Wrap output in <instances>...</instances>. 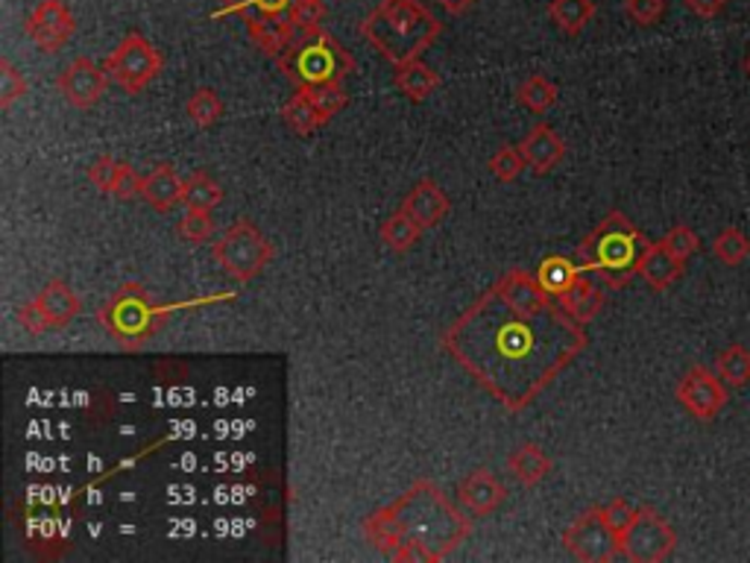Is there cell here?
<instances>
[{
	"label": "cell",
	"instance_id": "obj_38",
	"mask_svg": "<svg viewBox=\"0 0 750 563\" xmlns=\"http://www.w3.org/2000/svg\"><path fill=\"white\" fill-rule=\"evenodd\" d=\"M323 15V0H294V7L287 12V19H291V24L296 27V33H313V29H320Z\"/></svg>",
	"mask_w": 750,
	"mask_h": 563
},
{
	"label": "cell",
	"instance_id": "obj_4",
	"mask_svg": "<svg viewBox=\"0 0 750 563\" xmlns=\"http://www.w3.org/2000/svg\"><path fill=\"white\" fill-rule=\"evenodd\" d=\"M646 247V235L622 211H610L607 218L580 241L575 258L583 273H599L610 287H625L630 279L639 277V258Z\"/></svg>",
	"mask_w": 750,
	"mask_h": 563
},
{
	"label": "cell",
	"instance_id": "obj_31",
	"mask_svg": "<svg viewBox=\"0 0 750 563\" xmlns=\"http://www.w3.org/2000/svg\"><path fill=\"white\" fill-rule=\"evenodd\" d=\"M185 112H188V118L194 124L206 130V126L218 124L220 118H223V112H226V106H223V97H220L214 88H197V91L188 97Z\"/></svg>",
	"mask_w": 750,
	"mask_h": 563
},
{
	"label": "cell",
	"instance_id": "obj_29",
	"mask_svg": "<svg viewBox=\"0 0 750 563\" xmlns=\"http://www.w3.org/2000/svg\"><path fill=\"white\" fill-rule=\"evenodd\" d=\"M580 273H583V270H580L578 261L563 256H549L540 265V270H537V279H540L542 287H545L551 296H561Z\"/></svg>",
	"mask_w": 750,
	"mask_h": 563
},
{
	"label": "cell",
	"instance_id": "obj_7",
	"mask_svg": "<svg viewBox=\"0 0 750 563\" xmlns=\"http://www.w3.org/2000/svg\"><path fill=\"white\" fill-rule=\"evenodd\" d=\"M214 261L235 282H253L273 261V244L249 220H238L214 241Z\"/></svg>",
	"mask_w": 750,
	"mask_h": 563
},
{
	"label": "cell",
	"instance_id": "obj_25",
	"mask_svg": "<svg viewBox=\"0 0 750 563\" xmlns=\"http://www.w3.org/2000/svg\"><path fill=\"white\" fill-rule=\"evenodd\" d=\"M549 19L563 36H578L589 21L595 19V3L592 0H551Z\"/></svg>",
	"mask_w": 750,
	"mask_h": 563
},
{
	"label": "cell",
	"instance_id": "obj_5",
	"mask_svg": "<svg viewBox=\"0 0 750 563\" xmlns=\"http://www.w3.org/2000/svg\"><path fill=\"white\" fill-rule=\"evenodd\" d=\"M275 62L296 88L317 86V83H329V79H341L343 83L358 68L349 50L343 48L341 41L334 39L332 33H325L323 27L313 29V33H299L294 45Z\"/></svg>",
	"mask_w": 750,
	"mask_h": 563
},
{
	"label": "cell",
	"instance_id": "obj_39",
	"mask_svg": "<svg viewBox=\"0 0 750 563\" xmlns=\"http://www.w3.org/2000/svg\"><path fill=\"white\" fill-rule=\"evenodd\" d=\"M663 247L675 258H680V261H689L701 249V238H698V232L692 227H675V230L665 232Z\"/></svg>",
	"mask_w": 750,
	"mask_h": 563
},
{
	"label": "cell",
	"instance_id": "obj_46",
	"mask_svg": "<svg viewBox=\"0 0 750 563\" xmlns=\"http://www.w3.org/2000/svg\"><path fill=\"white\" fill-rule=\"evenodd\" d=\"M438 3H440V7H443V10L448 12V15H455V19H457V15H464V12L472 10L478 0H438Z\"/></svg>",
	"mask_w": 750,
	"mask_h": 563
},
{
	"label": "cell",
	"instance_id": "obj_47",
	"mask_svg": "<svg viewBox=\"0 0 750 563\" xmlns=\"http://www.w3.org/2000/svg\"><path fill=\"white\" fill-rule=\"evenodd\" d=\"M745 74H748V79H750V53L745 57Z\"/></svg>",
	"mask_w": 750,
	"mask_h": 563
},
{
	"label": "cell",
	"instance_id": "obj_20",
	"mask_svg": "<svg viewBox=\"0 0 750 563\" xmlns=\"http://www.w3.org/2000/svg\"><path fill=\"white\" fill-rule=\"evenodd\" d=\"M684 265L663 247V241H648L646 253L639 258V277L646 279L651 291H668L684 277Z\"/></svg>",
	"mask_w": 750,
	"mask_h": 563
},
{
	"label": "cell",
	"instance_id": "obj_22",
	"mask_svg": "<svg viewBox=\"0 0 750 563\" xmlns=\"http://www.w3.org/2000/svg\"><path fill=\"white\" fill-rule=\"evenodd\" d=\"M507 469L511 476L525 487H537L540 481H545L551 473V458L542 452L537 443H522L516 446L507 455Z\"/></svg>",
	"mask_w": 750,
	"mask_h": 563
},
{
	"label": "cell",
	"instance_id": "obj_9",
	"mask_svg": "<svg viewBox=\"0 0 750 563\" xmlns=\"http://www.w3.org/2000/svg\"><path fill=\"white\" fill-rule=\"evenodd\" d=\"M622 546V558L634 563H660L668 561L677 549V531L663 514H656L654 507H639L634 523L627 525V531L618 537Z\"/></svg>",
	"mask_w": 750,
	"mask_h": 563
},
{
	"label": "cell",
	"instance_id": "obj_28",
	"mask_svg": "<svg viewBox=\"0 0 750 563\" xmlns=\"http://www.w3.org/2000/svg\"><path fill=\"white\" fill-rule=\"evenodd\" d=\"M185 209L211 211L223 203V185L218 180H211L206 171H197L190 180H185Z\"/></svg>",
	"mask_w": 750,
	"mask_h": 563
},
{
	"label": "cell",
	"instance_id": "obj_13",
	"mask_svg": "<svg viewBox=\"0 0 750 563\" xmlns=\"http://www.w3.org/2000/svg\"><path fill=\"white\" fill-rule=\"evenodd\" d=\"M109 83H112V79L106 74V68L97 65L95 59L79 57L59 74L57 88L59 95H62V100H65L71 109L86 112V109L100 103V97L106 95Z\"/></svg>",
	"mask_w": 750,
	"mask_h": 563
},
{
	"label": "cell",
	"instance_id": "obj_36",
	"mask_svg": "<svg viewBox=\"0 0 750 563\" xmlns=\"http://www.w3.org/2000/svg\"><path fill=\"white\" fill-rule=\"evenodd\" d=\"M176 232H180V238L188 241V244H209L211 235H214V220H211L209 211L188 209L182 215Z\"/></svg>",
	"mask_w": 750,
	"mask_h": 563
},
{
	"label": "cell",
	"instance_id": "obj_33",
	"mask_svg": "<svg viewBox=\"0 0 750 563\" xmlns=\"http://www.w3.org/2000/svg\"><path fill=\"white\" fill-rule=\"evenodd\" d=\"M299 91H305V95L311 97L313 106H317V109L329 118V121L341 112L343 106L349 103V97H346V88H343L341 79H329V83L305 86V88H299Z\"/></svg>",
	"mask_w": 750,
	"mask_h": 563
},
{
	"label": "cell",
	"instance_id": "obj_11",
	"mask_svg": "<svg viewBox=\"0 0 750 563\" xmlns=\"http://www.w3.org/2000/svg\"><path fill=\"white\" fill-rule=\"evenodd\" d=\"M677 402L684 405L694 420L710 423L727 405V384L722 376H715L710 367H692L684 372V379L677 382Z\"/></svg>",
	"mask_w": 750,
	"mask_h": 563
},
{
	"label": "cell",
	"instance_id": "obj_8",
	"mask_svg": "<svg viewBox=\"0 0 750 563\" xmlns=\"http://www.w3.org/2000/svg\"><path fill=\"white\" fill-rule=\"evenodd\" d=\"M162 53L144 39L142 33H126L121 45L106 59V74L126 95H138L162 74Z\"/></svg>",
	"mask_w": 750,
	"mask_h": 563
},
{
	"label": "cell",
	"instance_id": "obj_37",
	"mask_svg": "<svg viewBox=\"0 0 750 563\" xmlns=\"http://www.w3.org/2000/svg\"><path fill=\"white\" fill-rule=\"evenodd\" d=\"M525 168H528V162H525L519 147H502V150H495L493 159H490V173H493L499 182L519 180V173H522Z\"/></svg>",
	"mask_w": 750,
	"mask_h": 563
},
{
	"label": "cell",
	"instance_id": "obj_19",
	"mask_svg": "<svg viewBox=\"0 0 750 563\" xmlns=\"http://www.w3.org/2000/svg\"><path fill=\"white\" fill-rule=\"evenodd\" d=\"M185 197V182L180 180V173L171 162L156 164L147 176H144L142 200L156 211H171L176 209Z\"/></svg>",
	"mask_w": 750,
	"mask_h": 563
},
{
	"label": "cell",
	"instance_id": "obj_14",
	"mask_svg": "<svg viewBox=\"0 0 750 563\" xmlns=\"http://www.w3.org/2000/svg\"><path fill=\"white\" fill-rule=\"evenodd\" d=\"M507 499V487L490 473V469H476L457 481V502L476 516H487L499 511Z\"/></svg>",
	"mask_w": 750,
	"mask_h": 563
},
{
	"label": "cell",
	"instance_id": "obj_17",
	"mask_svg": "<svg viewBox=\"0 0 750 563\" xmlns=\"http://www.w3.org/2000/svg\"><path fill=\"white\" fill-rule=\"evenodd\" d=\"M402 211L417 220L422 230H431V227H438L440 220L452 211V200H448L446 192L440 188L438 182L426 176V180H419L410 188V194L402 203Z\"/></svg>",
	"mask_w": 750,
	"mask_h": 563
},
{
	"label": "cell",
	"instance_id": "obj_27",
	"mask_svg": "<svg viewBox=\"0 0 750 563\" xmlns=\"http://www.w3.org/2000/svg\"><path fill=\"white\" fill-rule=\"evenodd\" d=\"M379 235L393 253H408L419 241V235H422V227H419L410 215H405V211L399 209L396 215H390V218L381 223Z\"/></svg>",
	"mask_w": 750,
	"mask_h": 563
},
{
	"label": "cell",
	"instance_id": "obj_15",
	"mask_svg": "<svg viewBox=\"0 0 750 563\" xmlns=\"http://www.w3.org/2000/svg\"><path fill=\"white\" fill-rule=\"evenodd\" d=\"M519 150H522L528 168H531L537 176H545V173H551L563 162V156H566V142H563L561 135L554 133L545 121H540V124H533L531 133L519 142Z\"/></svg>",
	"mask_w": 750,
	"mask_h": 563
},
{
	"label": "cell",
	"instance_id": "obj_1",
	"mask_svg": "<svg viewBox=\"0 0 750 563\" xmlns=\"http://www.w3.org/2000/svg\"><path fill=\"white\" fill-rule=\"evenodd\" d=\"M440 346L507 414H519L587 350V332L533 273L507 270L443 329Z\"/></svg>",
	"mask_w": 750,
	"mask_h": 563
},
{
	"label": "cell",
	"instance_id": "obj_40",
	"mask_svg": "<svg viewBox=\"0 0 750 563\" xmlns=\"http://www.w3.org/2000/svg\"><path fill=\"white\" fill-rule=\"evenodd\" d=\"M118 173H121V162L112 159L109 154H100L95 162L88 164V182H91L100 194H112L114 182H118Z\"/></svg>",
	"mask_w": 750,
	"mask_h": 563
},
{
	"label": "cell",
	"instance_id": "obj_24",
	"mask_svg": "<svg viewBox=\"0 0 750 563\" xmlns=\"http://www.w3.org/2000/svg\"><path fill=\"white\" fill-rule=\"evenodd\" d=\"M282 121H285L291 130H294L296 135H313L317 130H323L325 124H329V118L313 106V100L305 91H299L296 88V95L287 100L285 106H282Z\"/></svg>",
	"mask_w": 750,
	"mask_h": 563
},
{
	"label": "cell",
	"instance_id": "obj_21",
	"mask_svg": "<svg viewBox=\"0 0 750 563\" xmlns=\"http://www.w3.org/2000/svg\"><path fill=\"white\" fill-rule=\"evenodd\" d=\"M557 299H561V306L583 326L592 323V320L601 315V308H604V291H601L587 273H580Z\"/></svg>",
	"mask_w": 750,
	"mask_h": 563
},
{
	"label": "cell",
	"instance_id": "obj_30",
	"mask_svg": "<svg viewBox=\"0 0 750 563\" xmlns=\"http://www.w3.org/2000/svg\"><path fill=\"white\" fill-rule=\"evenodd\" d=\"M718 376L724 379L727 388H745L750 384V350L741 344H730L718 355Z\"/></svg>",
	"mask_w": 750,
	"mask_h": 563
},
{
	"label": "cell",
	"instance_id": "obj_43",
	"mask_svg": "<svg viewBox=\"0 0 750 563\" xmlns=\"http://www.w3.org/2000/svg\"><path fill=\"white\" fill-rule=\"evenodd\" d=\"M142 188H144V180L135 173L133 164L121 162V173H118V182H114L112 197H118L121 203L135 200V197H142Z\"/></svg>",
	"mask_w": 750,
	"mask_h": 563
},
{
	"label": "cell",
	"instance_id": "obj_18",
	"mask_svg": "<svg viewBox=\"0 0 750 563\" xmlns=\"http://www.w3.org/2000/svg\"><path fill=\"white\" fill-rule=\"evenodd\" d=\"M247 33L253 45L273 59L282 57L294 45L296 36H299L287 15H256V19H247Z\"/></svg>",
	"mask_w": 750,
	"mask_h": 563
},
{
	"label": "cell",
	"instance_id": "obj_12",
	"mask_svg": "<svg viewBox=\"0 0 750 563\" xmlns=\"http://www.w3.org/2000/svg\"><path fill=\"white\" fill-rule=\"evenodd\" d=\"M76 21L65 7V0H38L36 10L29 12L27 24H24L27 39L45 53H59L71 41Z\"/></svg>",
	"mask_w": 750,
	"mask_h": 563
},
{
	"label": "cell",
	"instance_id": "obj_41",
	"mask_svg": "<svg viewBox=\"0 0 750 563\" xmlns=\"http://www.w3.org/2000/svg\"><path fill=\"white\" fill-rule=\"evenodd\" d=\"M625 12L639 27H654L665 15V0H625Z\"/></svg>",
	"mask_w": 750,
	"mask_h": 563
},
{
	"label": "cell",
	"instance_id": "obj_23",
	"mask_svg": "<svg viewBox=\"0 0 750 563\" xmlns=\"http://www.w3.org/2000/svg\"><path fill=\"white\" fill-rule=\"evenodd\" d=\"M393 83H396V88H399L408 100L422 103V100H428V97L440 88V74L434 68H428L422 59H414V62H405V65L396 68Z\"/></svg>",
	"mask_w": 750,
	"mask_h": 563
},
{
	"label": "cell",
	"instance_id": "obj_42",
	"mask_svg": "<svg viewBox=\"0 0 750 563\" xmlns=\"http://www.w3.org/2000/svg\"><path fill=\"white\" fill-rule=\"evenodd\" d=\"M601 507V516H604V523L616 531L618 537L625 535L627 531V525L634 523V516H637V511L639 507H634L627 499H613V502H607V505H599Z\"/></svg>",
	"mask_w": 750,
	"mask_h": 563
},
{
	"label": "cell",
	"instance_id": "obj_3",
	"mask_svg": "<svg viewBox=\"0 0 750 563\" xmlns=\"http://www.w3.org/2000/svg\"><path fill=\"white\" fill-rule=\"evenodd\" d=\"M443 24L419 0H381L361 21V36L399 68L414 62L440 39Z\"/></svg>",
	"mask_w": 750,
	"mask_h": 563
},
{
	"label": "cell",
	"instance_id": "obj_32",
	"mask_svg": "<svg viewBox=\"0 0 750 563\" xmlns=\"http://www.w3.org/2000/svg\"><path fill=\"white\" fill-rule=\"evenodd\" d=\"M715 258L727 265V268H736L741 261H748L750 256V238L736 227H727V230L718 232V238L713 241Z\"/></svg>",
	"mask_w": 750,
	"mask_h": 563
},
{
	"label": "cell",
	"instance_id": "obj_44",
	"mask_svg": "<svg viewBox=\"0 0 750 563\" xmlns=\"http://www.w3.org/2000/svg\"><path fill=\"white\" fill-rule=\"evenodd\" d=\"M15 317H19L21 329H24L27 334H33V338H38V334H45L50 329V326L45 323V317H41V311H38V306L33 303V299H29V303H24V306H19Z\"/></svg>",
	"mask_w": 750,
	"mask_h": 563
},
{
	"label": "cell",
	"instance_id": "obj_6",
	"mask_svg": "<svg viewBox=\"0 0 750 563\" xmlns=\"http://www.w3.org/2000/svg\"><path fill=\"white\" fill-rule=\"evenodd\" d=\"M97 320L114 344L124 346V350H138L159 332L164 308L152 299L147 287L126 282L100 306Z\"/></svg>",
	"mask_w": 750,
	"mask_h": 563
},
{
	"label": "cell",
	"instance_id": "obj_34",
	"mask_svg": "<svg viewBox=\"0 0 750 563\" xmlns=\"http://www.w3.org/2000/svg\"><path fill=\"white\" fill-rule=\"evenodd\" d=\"M294 7V0H223L220 15L235 12L241 19H256V15H287Z\"/></svg>",
	"mask_w": 750,
	"mask_h": 563
},
{
	"label": "cell",
	"instance_id": "obj_26",
	"mask_svg": "<svg viewBox=\"0 0 750 563\" xmlns=\"http://www.w3.org/2000/svg\"><path fill=\"white\" fill-rule=\"evenodd\" d=\"M516 100L533 115H542V112H549L551 106L557 103V86L549 77H542V74H531V77H525L516 86Z\"/></svg>",
	"mask_w": 750,
	"mask_h": 563
},
{
	"label": "cell",
	"instance_id": "obj_35",
	"mask_svg": "<svg viewBox=\"0 0 750 563\" xmlns=\"http://www.w3.org/2000/svg\"><path fill=\"white\" fill-rule=\"evenodd\" d=\"M29 91V83L24 79L19 68L12 65L10 59H0V109L10 112L12 106L19 103L21 97Z\"/></svg>",
	"mask_w": 750,
	"mask_h": 563
},
{
	"label": "cell",
	"instance_id": "obj_10",
	"mask_svg": "<svg viewBox=\"0 0 750 563\" xmlns=\"http://www.w3.org/2000/svg\"><path fill=\"white\" fill-rule=\"evenodd\" d=\"M563 546L569 549L571 558L583 563H610L622 558L618 535L604 523L601 507H589L563 531Z\"/></svg>",
	"mask_w": 750,
	"mask_h": 563
},
{
	"label": "cell",
	"instance_id": "obj_2",
	"mask_svg": "<svg viewBox=\"0 0 750 563\" xmlns=\"http://www.w3.org/2000/svg\"><path fill=\"white\" fill-rule=\"evenodd\" d=\"M469 535L472 523L428 478L414 481L393 505L364 519L367 543L399 563L443 561Z\"/></svg>",
	"mask_w": 750,
	"mask_h": 563
},
{
	"label": "cell",
	"instance_id": "obj_16",
	"mask_svg": "<svg viewBox=\"0 0 750 563\" xmlns=\"http://www.w3.org/2000/svg\"><path fill=\"white\" fill-rule=\"evenodd\" d=\"M33 303L38 306V311H41V317H45V323L50 329H65L83 311V299L71 291L65 279H50L48 285L33 296Z\"/></svg>",
	"mask_w": 750,
	"mask_h": 563
},
{
	"label": "cell",
	"instance_id": "obj_45",
	"mask_svg": "<svg viewBox=\"0 0 750 563\" xmlns=\"http://www.w3.org/2000/svg\"><path fill=\"white\" fill-rule=\"evenodd\" d=\"M684 7L692 15H698V19H715V15H722L724 7H727V0H684Z\"/></svg>",
	"mask_w": 750,
	"mask_h": 563
}]
</instances>
